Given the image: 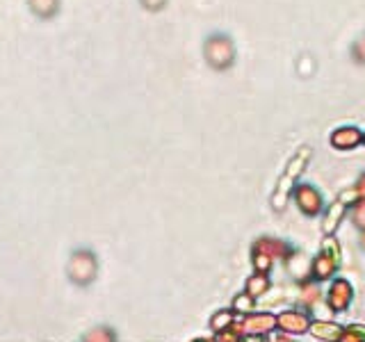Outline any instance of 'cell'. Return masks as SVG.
Masks as SVG:
<instances>
[{
  "label": "cell",
  "instance_id": "1",
  "mask_svg": "<svg viewBox=\"0 0 365 342\" xmlns=\"http://www.w3.org/2000/svg\"><path fill=\"white\" fill-rule=\"evenodd\" d=\"M206 55H208L210 64L224 68V66H228L230 62H233V55H235V51H233V42H230V39L224 37V35L210 37L208 44H206Z\"/></svg>",
  "mask_w": 365,
  "mask_h": 342
},
{
  "label": "cell",
  "instance_id": "2",
  "mask_svg": "<svg viewBox=\"0 0 365 342\" xmlns=\"http://www.w3.org/2000/svg\"><path fill=\"white\" fill-rule=\"evenodd\" d=\"M357 142H359V133L352 130V128L340 130V133L333 135V144H335V146H354Z\"/></svg>",
  "mask_w": 365,
  "mask_h": 342
},
{
  "label": "cell",
  "instance_id": "3",
  "mask_svg": "<svg viewBox=\"0 0 365 342\" xmlns=\"http://www.w3.org/2000/svg\"><path fill=\"white\" fill-rule=\"evenodd\" d=\"M352 51H354V57H357L359 62H363V64H365V35L359 39L357 44L352 46Z\"/></svg>",
  "mask_w": 365,
  "mask_h": 342
}]
</instances>
